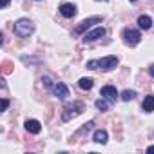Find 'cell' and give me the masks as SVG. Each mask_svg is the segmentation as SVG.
<instances>
[{
	"label": "cell",
	"mask_w": 154,
	"mask_h": 154,
	"mask_svg": "<svg viewBox=\"0 0 154 154\" xmlns=\"http://www.w3.org/2000/svg\"><path fill=\"white\" fill-rule=\"evenodd\" d=\"M118 65V58L116 56H105V58H100V60H89L87 62V69H103V71H111Z\"/></svg>",
	"instance_id": "obj_1"
},
{
	"label": "cell",
	"mask_w": 154,
	"mask_h": 154,
	"mask_svg": "<svg viewBox=\"0 0 154 154\" xmlns=\"http://www.w3.org/2000/svg\"><path fill=\"white\" fill-rule=\"evenodd\" d=\"M15 35L17 36H20V38H27L33 31H35V26H33V22L29 20V18H20L17 24H15Z\"/></svg>",
	"instance_id": "obj_2"
},
{
	"label": "cell",
	"mask_w": 154,
	"mask_h": 154,
	"mask_svg": "<svg viewBox=\"0 0 154 154\" xmlns=\"http://www.w3.org/2000/svg\"><path fill=\"white\" fill-rule=\"evenodd\" d=\"M82 111H84V103H80V102L69 103V105H65V109H63V112H62V120H63V122H69L71 118H76Z\"/></svg>",
	"instance_id": "obj_3"
},
{
	"label": "cell",
	"mask_w": 154,
	"mask_h": 154,
	"mask_svg": "<svg viewBox=\"0 0 154 154\" xmlns=\"http://www.w3.org/2000/svg\"><path fill=\"white\" fill-rule=\"evenodd\" d=\"M140 40H141L140 31H136V29H125V31H123V42H125L127 45L134 47V45L140 44Z\"/></svg>",
	"instance_id": "obj_4"
},
{
	"label": "cell",
	"mask_w": 154,
	"mask_h": 154,
	"mask_svg": "<svg viewBox=\"0 0 154 154\" xmlns=\"http://www.w3.org/2000/svg\"><path fill=\"white\" fill-rule=\"evenodd\" d=\"M98 22H102V17H91V18L82 20L78 26L74 27V35H82L84 31H87L89 27H93V26H94V24H98Z\"/></svg>",
	"instance_id": "obj_5"
},
{
	"label": "cell",
	"mask_w": 154,
	"mask_h": 154,
	"mask_svg": "<svg viewBox=\"0 0 154 154\" xmlns=\"http://www.w3.org/2000/svg\"><path fill=\"white\" fill-rule=\"evenodd\" d=\"M103 35H105V29H103V27H94V29H91V31H87V33L84 35V42H85V44L94 42V40L102 38Z\"/></svg>",
	"instance_id": "obj_6"
},
{
	"label": "cell",
	"mask_w": 154,
	"mask_h": 154,
	"mask_svg": "<svg viewBox=\"0 0 154 154\" xmlns=\"http://www.w3.org/2000/svg\"><path fill=\"white\" fill-rule=\"evenodd\" d=\"M100 96L105 98L107 102H114L116 96H118V91H116V87H112V85H105V87H102Z\"/></svg>",
	"instance_id": "obj_7"
},
{
	"label": "cell",
	"mask_w": 154,
	"mask_h": 154,
	"mask_svg": "<svg viewBox=\"0 0 154 154\" xmlns=\"http://www.w3.org/2000/svg\"><path fill=\"white\" fill-rule=\"evenodd\" d=\"M53 93H54V96H58L60 100H63V98L69 96V89H67V85L62 84V82H56V84L53 85Z\"/></svg>",
	"instance_id": "obj_8"
},
{
	"label": "cell",
	"mask_w": 154,
	"mask_h": 154,
	"mask_svg": "<svg viewBox=\"0 0 154 154\" xmlns=\"http://www.w3.org/2000/svg\"><path fill=\"white\" fill-rule=\"evenodd\" d=\"M60 13L65 17V18H72L76 15V6L74 4H62L60 6Z\"/></svg>",
	"instance_id": "obj_9"
},
{
	"label": "cell",
	"mask_w": 154,
	"mask_h": 154,
	"mask_svg": "<svg viewBox=\"0 0 154 154\" xmlns=\"http://www.w3.org/2000/svg\"><path fill=\"white\" fill-rule=\"evenodd\" d=\"M26 131L31 132V134H38L42 131V125H40L38 120H27L26 122Z\"/></svg>",
	"instance_id": "obj_10"
},
{
	"label": "cell",
	"mask_w": 154,
	"mask_h": 154,
	"mask_svg": "<svg viewBox=\"0 0 154 154\" xmlns=\"http://www.w3.org/2000/svg\"><path fill=\"white\" fill-rule=\"evenodd\" d=\"M141 107H143V111H145V112H152V111H154V94L145 96V100H143Z\"/></svg>",
	"instance_id": "obj_11"
},
{
	"label": "cell",
	"mask_w": 154,
	"mask_h": 154,
	"mask_svg": "<svg viewBox=\"0 0 154 154\" xmlns=\"http://www.w3.org/2000/svg\"><path fill=\"white\" fill-rule=\"evenodd\" d=\"M138 26H140L141 29H150L152 18H150L149 15H141V17H138Z\"/></svg>",
	"instance_id": "obj_12"
},
{
	"label": "cell",
	"mask_w": 154,
	"mask_h": 154,
	"mask_svg": "<svg viewBox=\"0 0 154 154\" xmlns=\"http://www.w3.org/2000/svg\"><path fill=\"white\" fill-rule=\"evenodd\" d=\"M107 138H109L107 131H96V132H94V141L100 143V145H105V143H107Z\"/></svg>",
	"instance_id": "obj_13"
},
{
	"label": "cell",
	"mask_w": 154,
	"mask_h": 154,
	"mask_svg": "<svg viewBox=\"0 0 154 154\" xmlns=\"http://www.w3.org/2000/svg\"><path fill=\"white\" fill-rule=\"evenodd\" d=\"M78 85H80V89L89 91V89H93V78H80Z\"/></svg>",
	"instance_id": "obj_14"
},
{
	"label": "cell",
	"mask_w": 154,
	"mask_h": 154,
	"mask_svg": "<svg viewBox=\"0 0 154 154\" xmlns=\"http://www.w3.org/2000/svg\"><path fill=\"white\" fill-rule=\"evenodd\" d=\"M138 94H136V91H131V89H125L123 93H122V100L123 102H131V100H134Z\"/></svg>",
	"instance_id": "obj_15"
},
{
	"label": "cell",
	"mask_w": 154,
	"mask_h": 154,
	"mask_svg": "<svg viewBox=\"0 0 154 154\" xmlns=\"http://www.w3.org/2000/svg\"><path fill=\"white\" fill-rule=\"evenodd\" d=\"M96 109H98V111H109L107 100H105V98H98V100H96Z\"/></svg>",
	"instance_id": "obj_16"
},
{
	"label": "cell",
	"mask_w": 154,
	"mask_h": 154,
	"mask_svg": "<svg viewBox=\"0 0 154 154\" xmlns=\"http://www.w3.org/2000/svg\"><path fill=\"white\" fill-rule=\"evenodd\" d=\"M42 82H44V85H45L47 89H53V82H51V78H47V76H45V78H42Z\"/></svg>",
	"instance_id": "obj_17"
},
{
	"label": "cell",
	"mask_w": 154,
	"mask_h": 154,
	"mask_svg": "<svg viewBox=\"0 0 154 154\" xmlns=\"http://www.w3.org/2000/svg\"><path fill=\"white\" fill-rule=\"evenodd\" d=\"M8 107H9V100H6V98H4V100H2V111H6Z\"/></svg>",
	"instance_id": "obj_18"
},
{
	"label": "cell",
	"mask_w": 154,
	"mask_h": 154,
	"mask_svg": "<svg viewBox=\"0 0 154 154\" xmlns=\"http://www.w3.org/2000/svg\"><path fill=\"white\" fill-rule=\"evenodd\" d=\"M149 72H150V76H152V78H154V63L149 67Z\"/></svg>",
	"instance_id": "obj_19"
},
{
	"label": "cell",
	"mask_w": 154,
	"mask_h": 154,
	"mask_svg": "<svg viewBox=\"0 0 154 154\" xmlns=\"http://www.w3.org/2000/svg\"><path fill=\"white\" fill-rule=\"evenodd\" d=\"M8 6H9V0H2V9L8 8Z\"/></svg>",
	"instance_id": "obj_20"
},
{
	"label": "cell",
	"mask_w": 154,
	"mask_h": 154,
	"mask_svg": "<svg viewBox=\"0 0 154 154\" xmlns=\"http://www.w3.org/2000/svg\"><path fill=\"white\" fill-rule=\"evenodd\" d=\"M147 150H149V152H154V145H150V147H149Z\"/></svg>",
	"instance_id": "obj_21"
},
{
	"label": "cell",
	"mask_w": 154,
	"mask_h": 154,
	"mask_svg": "<svg viewBox=\"0 0 154 154\" xmlns=\"http://www.w3.org/2000/svg\"><path fill=\"white\" fill-rule=\"evenodd\" d=\"M131 2H136V0H131Z\"/></svg>",
	"instance_id": "obj_22"
},
{
	"label": "cell",
	"mask_w": 154,
	"mask_h": 154,
	"mask_svg": "<svg viewBox=\"0 0 154 154\" xmlns=\"http://www.w3.org/2000/svg\"><path fill=\"white\" fill-rule=\"evenodd\" d=\"M102 2H105V0H102Z\"/></svg>",
	"instance_id": "obj_23"
}]
</instances>
